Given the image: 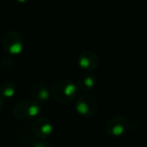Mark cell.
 <instances>
[{"label": "cell", "instance_id": "11", "mask_svg": "<svg viewBox=\"0 0 147 147\" xmlns=\"http://www.w3.org/2000/svg\"><path fill=\"white\" fill-rule=\"evenodd\" d=\"M13 63H14V61H13L12 57L7 55L1 59V61H0V67H1L3 71H9V69L13 67Z\"/></svg>", "mask_w": 147, "mask_h": 147}, {"label": "cell", "instance_id": "12", "mask_svg": "<svg viewBox=\"0 0 147 147\" xmlns=\"http://www.w3.org/2000/svg\"><path fill=\"white\" fill-rule=\"evenodd\" d=\"M32 147H57V146H55V145L51 144V143L47 142V141L39 140V141H36V142L33 143Z\"/></svg>", "mask_w": 147, "mask_h": 147}, {"label": "cell", "instance_id": "10", "mask_svg": "<svg viewBox=\"0 0 147 147\" xmlns=\"http://www.w3.org/2000/svg\"><path fill=\"white\" fill-rule=\"evenodd\" d=\"M16 94V85L12 81H5L0 85V96L2 98L10 99Z\"/></svg>", "mask_w": 147, "mask_h": 147}, {"label": "cell", "instance_id": "15", "mask_svg": "<svg viewBox=\"0 0 147 147\" xmlns=\"http://www.w3.org/2000/svg\"><path fill=\"white\" fill-rule=\"evenodd\" d=\"M3 1H5V0H0V2H3Z\"/></svg>", "mask_w": 147, "mask_h": 147}, {"label": "cell", "instance_id": "7", "mask_svg": "<svg viewBox=\"0 0 147 147\" xmlns=\"http://www.w3.org/2000/svg\"><path fill=\"white\" fill-rule=\"evenodd\" d=\"M78 63L81 69H84L86 73H92L99 67L100 59L94 51H84L79 53Z\"/></svg>", "mask_w": 147, "mask_h": 147}, {"label": "cell", "instance_id": "3", "mask_svg": "<svg viewBox=\"0 0 147 147\" xmlns=\"http://www.w3.org/2000/svg\"><path fill=\"white\" fill-rule=\"evenodd\" d=\"M3 51L8 55H18L22 53L24 47L23 37L19 32L15 30H8L4 32L1 38Z\"/></svg>", "mask_w": 147, "mask_h": 147}, {"label": "cell", "instance_id": "13", "mask_svg": "<svg viewBox=\"0 0 147 147\" xmlns=\"http://www.w3.org/2000/svg\"><path fill=\"white\" fill-rule=\"evenodd\" d=\"M3 108H4V101H3V98L0 96V114L2 113Z\"/></svg>", "mask_w": 147, "mask_h": 147}, {"label": "cell", "instance_id": "9", "mask_svg": "<svg viewBox=\"0 0 147 147\" xmlns=\"http://www.w3.org/2000/svg\"><path fill=\"white\" fill-rule=\"evenodd\" d=\"M97 85V79L92 73H84L79 78L77 82V86L83 92H91L94 90Z\"/></svg>", "mask_w": 147, "mask_h": 147}, {"label": "cell", "instance_id": "4", "mask_svg": "<svg viewBox=\"0 0 147 147\" xmlns=\"http://www.w3.org/2000/svg\"><path fill=\"white\" fill-rule=\"evenodd\" d=\"M99 104L97 99L90 94H86L77 98L75 109L77 113L83 117H91L98 111Z\"/></svg>", "mask_w": 147, "mask_h": 147}, {"label": "cell", "instance_id": "1", "mask_svg": "<svg viewBox=\"0 0 147 147\" xmlns=\"http://www.w3.org/2000/svg\"><path fill=\"white\" fill-rule=\"evenodd\" d=\"M78 94V86L73 81L59 79L53 84L51 88V97L59 104H69L74 102Z\"/></svg>", "mask_w": 147, "mask_h": 147}, {"label": "cell", "instance_id": "8", "mask_svg": "<svg viewBox=\"0 0 147 147\" xmlns=\"http://www.w3.org/2000/svg\"><path fill=\"white\" fill-rule=\"evenodd\" d=\"M28 93L31 99L36 102H45L51 98V90L43 82L34 81L29 85Z\"/></svg>", "mask_w": 147, "mask_h": 147}, {"label": "cell", "instance_id": "6", "mask_svg": "<svg viewBox=\"0 0 147 147\" xmlns=\"http://www.w3.org/2000/svg\"><path fill=\"white\" fill-rule=\"evenodd\" d=\"M31 131L36 138L43 140L51 135L53 131V123L45 117H37L31 124Z\"/></svg>", "mask_w": 147, "mask_h": 147}, {"label": "cell", "instance_id": "2", "mask_svg": "<svg viewBox=\"0 0 147 147\" xmlns=\"http://www.w3.org/2000/svg\"><path fill=\"white\" fill-rule=\"evenodd\" d=\"M41 112V107L38 102L32 99H23L19 101L13 108V115L21 122L34 120Z\"/></svg>", "mask_w": 147, "mask_h": 147}, {"label": "cell", "instance_id": "5", "mask_svg": "<svg viewBox=\"0 0 147 147\" xmlns=\"http://www.w3.org/2000/svg\"><path fill=\"white\" fill-rule=\"evenodd\" d=\"M130 123L122 116H113L106 122V131L112 137H121L128 131Z\"/></svg>", "mask_w": 147, "mask_h": 147}, {"label": "cell", "instance_id": "14", "mask_svg": "<svg viewBox=\"0 0 147 147\" xmlns=\"http://www.w3.org/2000/svg\"><path fill=\"white\" fill-rule=\"evenodd\" d=\"M16 2H18V3H20V4H23V3H26L28 0H15Z\"/></svg>", "mask_w": 147, "mask_h": 147}]
</instances>
